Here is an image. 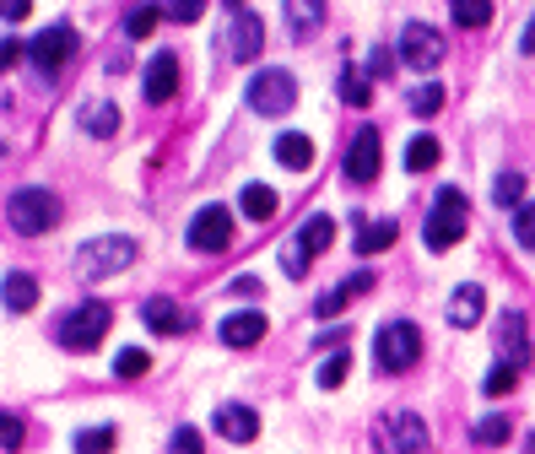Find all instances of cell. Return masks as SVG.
I'll use <instances>...</instances> for the list:
<instances>
[{
    "mask_svg": "<svg viewBox=\"0 0 535 454\" xmlns=\"http://www.w3.org/2000/svg\"><path fill=\"white\" fill-rule=\"evenodd\" d=\"M465 222H471V206H465V195L454 190V184H444L433 200V211H427V227H422V238H427V249L433 255H444V249H454L465 238Z\"/></svg>",
    "mask_w": 535,
    "mask_h": 454,
    "instance_id": "1",
    "label": "cell"
},
{
    "mask_svg": "<svg viewBox=\"0 0 535 454\" xmlns=\"http://www.w3.org/2000/svg\"><path fill=\"white\" fill-rule=\"evenodd\" d=\"M422 357V330L411 325V319H390V325H379V336H373V363L384 373H406L417 368Z\"/></svg>",
    "mask_w": 535,
    "mask_h": 454,
    "instance_id": "2",
    "label": "cell"
},
{
    "mask_svg": "<svg viewBox=\"0 0 535 454\" xmlns=\"http://www.w3.org/2000/svg\"><path fill=\"white\" fill-rule=\"evenodd\" d=\"M141 249H136V238H125V233H109V238H87L82 249H76V271L82 276H119L130 260H136Z\"/></svg>",
    "mask_w": 535,
    "mask_h": 454,
    "instance_id": "3",
    "label": "cell"
},
{
    "mask_svg": "<svg viewBox=\"0 0 535 454\" xmlns=\"http://www.w3.org/2000/svg\"><path fill=\"white\" fill-rule=\"evenodd\" d=\"M109 325H114V314H109V303H76L71 314L60 319V346L65 352H92V346H103V336H109Z\"/></svg>",
    "mask_w": 535,
    "mask_h": 454,
    "instance_id": "4",
    "label": "cell"
},
{
    "mask_svg": "<svg viewBox=\"0 0 535 454\" xmlns=\"http://www.w3.org/2000/svg\"><path fill=\"white\" fill-rule=\"evenodd\" d=\"M6 217H11V227L17 233H28V238H38V233H49V227H60V195L55 190H17L6 200Z\"/></svg>",
    "mask_w": 535,
    "mask_h": 454,
    "instance_id": "5",
    "label": "cell"
},
{
    "mask_svg": "<svg viewBox=\"0 0 535 454\" xmlns=\"http://www.w3.org/2000/svg\"><path fill=\"white\" fill-rule=\"evenodd\" d=\"M292 103H298V82H292V71H260L249 82V109L265 114V119H282Z\"/></svg>",
    "mask_w": 535,
    "mask_h": 454,
    "instance_id": "6",
    "label": "cell"
},
{
    "mask_svg": "<svg viewBox=\"0 0 535 454\" xmlns=\"http://www.w3.org/2000/svg\"><path fill=\"white\" fill-rule=\"evenodd\" d=\"M82 49V38H76V28H65V22H55V28H44L38 38H28V60L38 65L44 76H55L65 60Z\"/></svg>",
    "mask_w": 535,
    "mask_h": 454,
    "instance_id": "7",
    "label": "cell"
},
{
    "mask_svg": "<svg viewBox=\"0 0 535 454\" xmlns=\"http://www.w3.org/2000/svg\"><path fill=\"white\" fill-rule=\"evenodd\" d=\"M400 65H411V71H433L438 60H444V33L427 28V22H406L400 28Z\"/></svg>",
    "mask_w": 535,
    "mask_h": 454,
    "instance_id": "8",
    "label": "cell"
},
{
    "mask_svg": "<svg viewBox=\"0 0 535 454\" xmlns=\"http://www.w3.org/2000/svg\"><path fill=\"white\" fill-rule=\"evenodd\" d=\"M233 244V211L227 206H200L190 222V249L195 255H222Z\"/></svg>",
    "mask_w": 535,
    "mask_h": 454,
    "instance_id": "9",
    "label": "cell"
},
{
    "mask_svg": "<svg viewBox=\"0 0 535 454\" xmlns=\"http://www.w3.org/2000/svg\"><path fill=\"white\" fill-rule=\"evenodd\" d=\"M379 130H373V125H363V130H357V136H352V146H346V157H341V173H346V179H352V184H373V179H379Z\"/></svg>",
    "mask_w": 535,
    "mask_h": 454,
    "instance_id": "10",
    "label": "cell"
},
{
    "mask_svg": "<svg viewBox=\"0 0 535 454\" xmlns=\"http://www.w3.org/2000/svg\"><path fill=\"white\" fill-rule=\"evenodd\" d=\"M492 341H498V357L503 363H514V368H530V325H525V314L519 309H508L503 319H498V330H492Z\"/></svg>",
    "mask_w": 535,
    "mask_h": 454,
    "instance_id": "11",
    "label": "cell"
},
{
    "mask_svg": "<svg viewBox=\"0 0 535 454\" xmlns=\"http://www.w3.org/2000/svg\"><path fill=\"white\" fill-rule=\"evenodd\" d=\"M379 444L390 454H411V449H427V422L417 411H395L390 422L379 427Z\"/></svg>",
    "mask_w": 535,
    "mask_h": 454,
    "instance_id": "12",
    "label": "cell"
},
{
    "mask_svg": "<svg viewBox=\"0 0 535 454\" xmlns=\"http://www.w3.org/2000/svg\"><path fill=\"white\" fill-rule=\"evenodd\" d=\"M260 49H265V22L254 17V11H238L233 33H227V55L249 65V60H260Z\"/></svg>",
    "mask_w": 535,
    "mask_h": 454,
    "instance_id": "13",
    "label": "cell"
},
{
    "mask_svg": "<svg viewBox=\"0 0 535 454\" xmlns=\"http://www.w3.org/2000/svg\"><path fill=\"white\" fill-rule=\"evenodd\" d=\"M217 433L227 438V444H249L254 433H260V411H249V406H238V400H227V406H217Z\"/></svg>",
    "mask_w": 535,
    "mask_h": 454,
    "instance_id": "14",
    "label": "cell"
},
{
    "mask_svg": "<svg viewBox=\"0 0 535 454\" xmlns=\"http://www.w3.org/2000/svg\"><path fill=\"white\" fill-rule=\"evenodd\" d=\"M141 319H146V330H152V336H179V330H190V314H184L173 298H146L141 303Z\"/></svg>",
    "mask_w": 535,
    "mask_h": 454,
    "instance_id": "15",
    "label": "cell"
},
{
    "mask_svg": "<svg viewBox=\"0 0 535 454\" xmlns=\"http://www.w3.org/2000/svg\"><path fill=\"white\" fill-rule=\"evenodd\" d=\"M141 87H146V103H168L173 92H179V60H173V55H152Z\"/></svg>",
    "mask_w": 535,
    "mask_h": 454,
    "instance_id": "16",
    "label": "cell"
},
{
    "mask_svg": "<svg viewBox=\"0 0 535 454\" xmlns=\"http://www.w3.org/2000/svg\"><path fill=\"white\" fill-rule=\"evenodd\" d=\"M260 336H265V314L260 309H238V314L222 319V341L238 346V352H244V346H260Z\"/></svg>",
    "mask_w": 535,
    "mask_h": 454,
    "instance_id": "17",
    "label": "cell"
},
{
    "mask_svg": "<svg viewBox=\"0 0 535 454\" xmlns=\"http://www.w3.org/2000/svg\"><path fill=\"white\" fill-rule=\"evenodd\" d=\"M487 314V292H481L476 282H465V287H454V298H449V325H460V330H471L476 319Z\"/></svg>",
    "mask_w": 535,
    "mask_h": 454,
    "instance_id": "18",
    "label": "cell"
},
{
    "mask_svg": "<svg viewBox=\"0 0 535 454\" xmlns=\"http://www.w3.org/2000/svg\"><path fill=\"white\" fill-rule=\"evenodd\" d=\"M0 303H6L11 314H28L33 303H38V282H33L28 271H11L6 282H0Z\"/></svg>",
    "mask_w": 535,
    "mask_h": 454,
    "instance_id": "19",
    "label": "cell"
},
{
    "mask_svg": "<svg viewBox=\"0 0 535 454\" xmlns=\"http://www.w3.org/2000/svg\"><path fill=\"white\" fill-rule=\"evenodd\" d=\"M276 163H282V168H292V173L314 168V141H309V136H298V130H287V136H276Z\"/></svg>",
    "mask_w": 535,
    "mask_h": 454,
    "instance_id": "20",
    "label": "cell"
},
{
    "mask_svg": "<svg viewBox=\"0 0 535 454\" xmlns=\"http://www.w3.org/2000/svg\"><path fill=\"white\" fill-rule=\"evenodd\" d=\"M319 22H325V0H287V28H292V38L319 33Z\"/></svg>",
    "mask_w": 535,
    "mask_h": 454,
    "instance_id": "21",
    "label": "cell"
},
{
    "mask_svg": "<svg viewBox=\"0 0 535 454\" xmlns=\"http://www.w3.org/2000/svg\"><path fill=\"white\" fill-rule=\"evenodd\" d=\"M238 206H244V217H249V222H271L282 200H276V190H271V184H244V195H238Z\"/></svg>",
    "mask_w": 535,
    "mask_h": 454,
    "instance_id": "22",
    "label": "cell"
},
{
    "mask_svg": "<svg viewBox=\"0 0 535 454\" xmlns=\"http://www.w3.org/2000/svg\"><path fill=\"white\" fill-rule=\"evenodd\" d=\"M395 238H400L395 217H384V222H363V233H357V255H379V249H390Z\"/></svg>",
    "mask_w": 535,
    "mask_h": 454,
    "instance_id": "23",
    "label": "cell"
},
{
    "mask_svg": "<svg viewBox=\"0 0 535 454\" xmlns=\"http://www.w3.org/2000/svg\"><path fill=\"white\" fill-rule=\"evenodd\" d=\"M292 238H298V244L309 249V255H325V249L336 244V222H330V217H309V222L298 227V233H292Z\"/></svg>",
    "mask_w": 535,
    "mask_h": 454,
    "instance_id": "24",
    "label": "cell"
},
{
    "mask_svg": "<svg viewBox=\"0 0 535 454\" xmlns=\"http://www.w3.org/2000/svg\"><path fill=\"white\" fill-rule=\"evenodd\" d=\"M82 130H87V136H98V141H109L119 130V109H114V103H92V109H82Z\"/></svg>",
    "mask_w": 535,
    "mask_h": 454,
    "instance_id": "25",
    "label": "cell"
},
{
    "mask_svg": "<svg viewBox=\"0 0 535 454\" xmlns=\"http://www.w3.org/2000/svg\"><path fill=\"white\" fill-rule=\"evenodd\" d=\"M341 98L352 103V109H368V98H373V76H368V71H357V65H346V71H341Z\"/></svg>",
    "mask_w": 535,
    "mask_h": 454,
    "instance_id": "26",
    "label": "cell"
},
{
    "mask_svg": "<svg viewBox=\"0 0 535 454\" xmlns=\"http://www.w3.org/2000/svg\"><path fill=\"white\" fill-rule=\"evenodd\" d=\"M438 157H444V146H438L433 136H417L406 146V168L411 173H427V168H438Z\"/></svg>",
    "mask_w": 535,
    "mask_h": 454,
    "instance_id": "27",
    "label": "cell"
},
{
    "mask_svg": "<svg viewBox=\"0 0 535 454\" xmlns=\"http://www.w3.org/2000/svg\"><path fill=\"white\" fill-rule=\"evenodd\" d=\"M449 11L460 28H487L492 22V0H449Z\"/></svg>",
    "mask_w": 535,
    "mask_h": 454,
    "instance_id": "28",
    "label": "cell"
},
{
    "mask_svg": "<svg viewBox=\"0 0 535 454\" xmlns=\"http://www.w3.org/2000/svg\"><path fill=\"white\" fill-rule=\"evenodd\" d=\"M157 22H163V6H152V0H141V6L125 17V33H130V38H152V28H157Z\"/></svg>",
    "mask_w": 535,
    "mask_h": 454,
    "instance_id": "29",
    "label": "cell"
},
{
    "mask_svg": "<svg viewBox=\"0 0 535 454\" xmlns=\"http://www.w3.org/2000/svg\"><path fill=\"white\" fill-rule=\"evenodd\" d=\"M411 114H422V119H433L438 109H444V87L438 82H422V87H411Z\"/></svg>",
    "mask_w": 535,
    "mask_h": 454,
    "instance_id": "30",
    "label": "cell"
},
{
    "mask_svg": "<svg viewBox=\"0 0 535 454\" xmlns=\"http://www.w3.org/2000/svg\"><path fill=\"white\" fill-rule=\"evenodd\" d=\"M514 238H519V249L535 255V200H519L514 206Z\"/></svg>",
    "mask_w": 535,
    "mask_h": 454,
    "instance_id": "31",
    "label": "cell"
},
{
    "mask_svg": "<svg viewBox=\"0 0 535 454\" xmlns=\"http://www.w3.org/2000/svg\"><path fill=\"white\" fill-rule=\"evenodd\" d=\"M519 373H525V368H514V363H498V368L487 373V379H481V390H487L492 400H498V395H508V390L519 384Z\"/></svg>",
    "mask_w": 535,
    "mask_h": 454,
    "instance_id": "32",
    "label": "cell"
},
{
    "mask_svg": "<svg viewBox=\"0 0 535 454\" xmlns=\"http://www.w3.org/2000/svg\"><path fill=\"white\" fill-rule=\"evenodd\" d=\"M519 195H525V173H498L492 179V200L498 206H519Z\"/></svg>",
    "mask_w": 535,
    "mask_h": 454,
    "instance_id": "33",
    "label": "cell"
},
{
    "mask_svg": "<svg viewBox=\"0 0 535 454\" xmlns=\"http://www.w3.org/2000/svg\"><path fill=\"white\" fill-rule=\"evenodd\" d=\"M352 373V352H336V357H325L319 363V390H336V384Z\"/></svg>",
    "mask_w": 535,
    "mask_h": 454,
    "instance_id": "34",
    "label": "cell"
},
{
    "mask_svg": "<svg viewBox=\"0 0 535 454\" xmlns=\"http://www.w3.org/2000/svg\"><path fill=\"white\" fill-rule=\"evenodd\" d=\"M146 368H152V357H146L141 346H125V352L114 357V373H119V379H141Z\"/></svg>",
    "mask_w": 535,
    "mask_h": 454,
    "instance_id": "35",
    "label": "cell"
},
{
    "mask_svg": "<svg viewBox=\"0 0 535 454\" xmlns=\"http://www.w3.org/2000/svg\"><path fill=\"white\" fill-rule=\"evenodd\" d=\"M508 438H514L508 417H481L476 422V444H508Z\"/></svg>",
    "mask_w": 535,
    "mask_h": 454,
    "instance_id": "36",
    "label": "cell"
},
{
    "mask_svg": "<svg viewBox=\"0 0 535 454\" xmlns=\"http://www.w3.org/2000/svg\"><path fill=\"white\" fill-rule=\"evenodd\" d=\"M114 427H82V433H76V449L82 454H98V449H114Z\"/></svg>",
    "mask_w": 535,
    "mask_h": 454,
    "instance_id": "37",
    "label": "cell"
},
{
    "mask_svg": "<svg viewBox=\"0 0 535 454\" xmlns=\"http://www.w3.org/2000/svg\"><path fill=\"white\" fill-rule=\"evenodd\" d=\"M309 265H314V255L298 244V238H287V244H282V271H287V276H303Z\"/></svg>",
    "mask_w": 535,
    "mask_h": 454,
    "instance_id": "38",
    "label": "cell"
},
{
    "mask_svg": "<svg viewBox=\"0 0 535 454\" xmlns=\"http://www.w3.org/2000/svg\"><path fill=\"white\" fill-rule=\"evenodd\" d=\"M346 298H357V292H352V287H346V282H341V287H330V292H325V298H319V303H314V314H319V319H336V314L346 309Z\"/></svg>",
    "mask_w": 535,
    "mask_h": 454,
    "instance_id": "39",
    "label": "cell"
},
{
    "mask_svg": "<svg viewBox=\"0 0 535 454\" xmlns=\"http://www.w3.org/2000/svg\"><path fill=\"white\" fill-rule=\"evenodd\" d=\"M163 17H173V22H195V17H200V0H168Z\"/></svg>",
    "mask_w": 535,
    "mask_h": 454,
    "instance_id": "40",
    "label": "cell"
},
{
    "mask_svg": "<svg viewBox=\"0 0 535 454\" xmlns=\"http://www.w3.org/2000/svg\"><path fill=\"white\" fill-rule=\"evenodd\" d=\"M22 55H28V44H22V38H0V71H11Z\"/></svg>",
    "mask_w": 535,
    "mask_h": 454,
    "instance_id": "41",
    "label": "cell"
},
{
    "mask_svg": "<svg viewBox=\"0 0 535 454\" xmlns=\"http://www.w3.org/2000/svg\"><path fill=\"white\" fill-rule=\"evenodd\" d=\"M390 71H395V55H390V49H373V60H368V76H373V82H384Z\"/></svg>",
    "mask_w": 535,
    "mask_h": 454,
    "instance_id": "42",
    "label": "cell"
},
{
    "mask_svg": "<svg viewBox=\"0 0 535 454\" xmlns=\"http://www.w3.org/2000/svg\"><path fill=\"white\" fill-rule=\"evenodd\" d=\"M22 444V422L17 417H0V449H17Z\"/></svg>",
    "mask_w": 535,
    "mask_h": 454,
    "instance_id": "43",
    "label": "cell"
},
{
    "mask_svg": "<svg viewBox=\"0 0 535 454\" xmlns=\"http://www.w3.org/2000/svg\"><path fill=\"white\" fill-rule=\"evenodd\" d=\"M28 11H33V0H0V17L6 22H22Z\"/></svg>",
    "mask_w": 535,
    "mask_h": 454,
    "instance_id": "44",
    "label": "cell"
},
{
    "mask_svg": "<svg viewBox=\"0 0 535 454\" xmlns=\"http://www.w3.org/2000/svg\"><path fill=\"white\" fill-rule=\"evenodd\" d=\"M233 292L238 298H254V292H260V276H233Z\"/></svg>",
    "mask_w": 535,
    "mask_h": 454,
    "instance_id": "45",
    "label": "cell"
},
{
    "mask_svg": "<svg viewBox=\"0 0 535 454\" xmlns=\"http://www.w3.org/2000/svg\"><path fill=\"white\" fill-rule=\"evenodd\" d=\"M173 449H200V433L195 427H179V433H173Z\"/></svg>",
    "mask_w": 535,
    "mask_h": 454,
    "instance_id": "46",
    "label": "cell"
},
{
    "mask_svg": "<svg viewBox=\"0 0 535 454\" xmlns=\"http://www.w3.org/2000/svg\"><path fill=\"white\" fill-rule=\"evenodd\" d=\"M519 55H535V17H530V28L519 33Z\"/></svg>",
    "mask_w": 535,
    "mask_h": 454,
    "instance_id": "47",
    "label": "cell"
},
{
    "mask_svg": "<svg viewBox=\"0 0 535 454\" xmlns=\"http://www.w3.org/2000/svg\"><path fill=\"white\" fill-rule=\"evenodd\" d=\"M222 6H233V11H244V0H222Z\"/></svg>",
    "mask_w": 535,
    "mask_h": 454,
    "instance_id": "48",
    "label": "cell"
},
{
    "mask_svg": "<svg viewBox=\"0 0 535 454\" xmlns=\"http://www.w3.org/2000/svg\"><path fill=\"white\" fill-rule=\"evenodd\" d=\"M530 449H535V433H530Z\"/></svg>",
    "mask_w": 535,
    "mask_h": 454,
    "instance_id": "49",
    "label": "cell"
}]
</instances>
